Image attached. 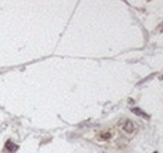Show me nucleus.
Segmentation results:
<instances>
[{
  "label": "nucleus",
  "mask_w": 163,
  "mask_h": 153,
  "mask_svg": "<svg viewBox=\"0 0 163 153\" xmlns=\"http://www.w3.org/2000/svg\"><path fill=\"white\" fill-rule=\"evenodd\" d=\"M153 153H157V152H153Z\"/></svg>",
  "instance_id": "obj_4"
},
{
  "label": "nucleus",
  "mask_w": 163,
  "mask_h": 153,
  "mask_svg": "<svg viewBox=\"0 0 163 153\" xmlns=\"http://www.w3.org/2000/svg\"><path fill=\"white\" fill-rule=\"evenodd\" d=\"M6 148H8V149L10 151V152H14V151H16V149H18L16 144H13L11 142H8V143H6Z\"/></svg>",
  "instance_id": "obj_3"
},
{
  "label": "nucleus",
  "mask_w": 163,
  "mask_h": 153,
  "mask_svg": "<svg viewBox=\"0 0 163 153\" xmlns=\"http://www.w3.org/2000/svg\"><path fill=\"white\" fill-rule=\"evenodd\" d=\"M124 129H125L127 132H133V129H134L133 122H130V120H127V123H125V126H124Z\"/></svg>",
  "instance_id": "obj_2"
},
{
  "label": "nucleus",
  "mask_w": 163,
  "mask_h": 153,
  "mask_svg": "<svg viewBox=\"0 0 163 153\" xmlns=\"http://www.w3.org/2000/svg\"><path fill=\"white\" fill-rule=\"evenodd\" d=\"M132 112L134 114H137L139 115V117H142V118H146V119H149V115H148L146 112H143L142 109H139V108H132Z\"/></svg>",
  "instance_id": "obj_1"
}]
</instances>
